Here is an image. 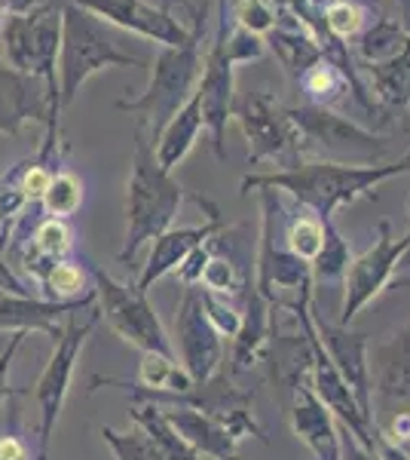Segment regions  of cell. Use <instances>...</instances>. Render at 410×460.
<instances>
[{
    "instance_id": "1",
    "label": "cell",
    "mask_w": 410,
    "mask_h": 460,
    "mask_svg": "<svg viewBox=\"0 0 410 460\" xmlns=\"http://www.w3.org/2000/svg\"><path fill=\"white\" fill-rule=\"evenodd\" d=\"M410 172V160L374 163V166H346L331 160H297L294 166L266 175H245L242 194L249 190H282L301 209L312 212L322 221H334V215L346 206L359 203L379 184Z\"/></svg>"
},
{
    "instance_id": "2",
    "label": "cell",
    "mask_w": 410,
    "mask_h": 460,
    "mask_svg": "<svg viewBox=\"0 0 410 460\" xmlns=\"http://www.w3.org/2000/svg\"><path fill=\"white\" fill-rule=\"evenodd\" d=\"M188 190L178 184V178L156 163L153 145L147 138L144 126H135V154H132V175L126 188V240L117 252V261L132 264L138 252L166 234L175 221Z\"/></svg>"
},
{
    "instance_id": "3",
    "label": "cell",
    "mask_w": 410,
    "mask_h": 460,
    "mask_svg": "<svg viewBox=\"0 0 410 460\" xmlns=\"http://www.w3.org/2000/svg\"><path fill=\"white\" fill-rule=\"evenodd\" d=\"M144 58L120 49L110 25L86 13L74 0L62 6V47H58V108H71L92 74L108 68H144Z\"/></svg>"
},
{
    "instance_id": "4",
    "label": "cell",
    "mask_w": 410,
    "mask_h": 460,
    "mask_svg": "<svg viewBox=\"0 0 410 460\" xmlns=\"http://www.w3.org/2000/svg\"><path fill=\"white\" fill-rule=\"evenodd\" d=\"M203 37V34H199ZM199 37L190 40L188 47H162L160 56L153 58L151 68V84L135 99H120L117 111L141 117L151 145L160 138L162 126H166L178 111L184 108V102L196 93L199 74H203V53H199Z\"/></svg>"
},
{
    "instance_id": "5",
    "label": "cell",
    "mask_w": 410,
    "mask_h": 460,
    "mask_svg": "<svg viewBox=\"0 0 410 460\" xmlns=\"http://www.w3.org/2000/svg\"><path fill=\"white\" fill-rule=\"evenodd\" d=\"M285 117L297 136V154H318L322 160L346 166H374L383 163L389 142L364 129L349 117L322 105L285 108Z\"/></svg>"
},
{
    "instance_id": "6",
    "label": "cell",
    "mask_w": 410,
    "mask_h": 460,
    "mask_svg": "<svg viewBox=\"0 0 410 460\" xmlns=\"http://www.w3.org/2000/svg\"><path fill=\"white\" fill-rule=\"evenodd\" d=\"M260 203H264V225H260V249L251 286L270 307L294 310V314L310 310L312 288H316L312 264L275 243V215L282 209L275 190H260Z\"/></svg>"
},
{
    "instance_id": "7",
    "label": "cell",
    "mask_w": 410,
    "mask_h": 460,
    "mask_svg": "<svg viewBox=\"0 0 410 460\" xmlns=\"http://www.w3.org/2000/svg\"><path fill=\"white\" fill-rule=\"evenodd\" d=\"M58 47H62V6L10 16L0 25V56L4 65L25 77L43 80L58 105ZM62 111V108H58Z\"/></svg>"
},
{
    "instance_id": "8",
    "label": "cell",
    "mask_w": 410,
    "mask_h": 460,
    "mask_svg": "<svg viewBox=\"0 0 410 460\" xmlns=\"http://www.w3.org/2000/svg\"><path fill=\"white\" fill-rule=\"evenodd\" d=\"M99 319H101L99 310H92V316H89L86 323H80L77 316H68L62 338L52 341V356H49L47 368H43L34 384V402H37V411H40V420H37V457L40 460H47L49 455V442H52V433H56L58 418H62V408H65V399H68L80 350H83L86 338L92 335V329L99 325Z\"/></svg>"
},
{
    "instance_id": "9",
    "label": "cell",
    "mask_w": 410,
    "mask_h": 460,
    "mask_svg": "<svg viewBox=\"0 0 410 460\" xmlns=\"http://www.w3.org/2000/svg\"><path fill=\"white\" fill-rule=\"evenodd\" d=\"M89 277L95 283V298L101 304L99 314L110 325V332H117L126 344L138 347L141 353L175 356V347H171L166 335V325L156 316L147 295H141L135 286H126L120 279H114L110 273L99 270V267H89Z\"/></svg>"
},
{
    "instance_id": "10",
    "label": "cell",
    "mask_w": 410,
    "mask_h": 460,
    "mask_svg": "<svg viewBox=\"0 0 410 460\" xmlns=\"http://www.w3.org/2000/svg\"><path fill=\"white\" fill-rule=\"evenodd\" d=\"M227 0H218V34L203 58V74H199L196 95L199 111H203V129L212 136L214 157L227 160V123L233 120L236 105V58L227 47Z\"/></svg>"
},
{
    "instance_id": "11",
    "label": "cell",
    "mask_w": 410,
    "mask_h": 460,
    "mask_svg": "<svg viewBox=\"0 0 410 460\" xmlns=\"http://www.w3.org/2000/svg\"><path fill=\"white\" fill-rule=\"evenodd\" d=\"M407 252H410V230L401 240H395L389 221H379L374 246L364 249L359 258H353L346 273H343L340 325H353V319L392 286L395 270L405 261Z\"/></svg>"
},
{
    "instance_id": "12",
    "label": "cell",
    "mask_w": 410,
    "mask_h": 460,
    "mask_svg": "<svg viewBox=\"0 0 410 460\" xmlns=\"http://www.w3.org/2000/svg\"><path fill=\"white\" fill-rule=\"evenodd\" d=\"M58 117H62V111L52 102L43 80L25 77V74L0 65V136L16 138L28 123H43L47 142H43L37 160L47 163L58 145Z\"/></svg>"
},
{
    "instance_id": "13",
    "label": "cell",
    "mask_w": 410,
    "mask_h": 460,
    "mask_svg": "<svg viewBox=\"0 0 410 460\" xmlns=\"http://www.w3.org/2000/svg\"><path fill=\"white\" fill-rule=\"evenodd\" d=\"M233 117L242 126L245 142H249V166L275 160L285 169L294 166L297 136L285 117V108L275 102L273 93H249L233 105Z\"/></svg>"
},
{
    "instance_id": "14",
    "label": "cell",
    "mask_w": 410,
    "mask_h": 460,
    "mask_svg": "<svg viewBox=\"0 0 410 460\" xmlns=\"http://www.w3.org/2000/svg\"><path fill=\"white\" fill-rule=\"evenodd\" d=\"M175 359L188 368L193 384H205L223 366V338L208 323L196 286H184L175 304Z\"/></svg>"
},
{
    "instance_id": "15",
    "label": "cell",
    "mask_w": 410,
    "mask_h": 460,
    "mask_svg": "<svg viewBox=\"0 0 410 460\" xmlns=\"http://www.w3.org/2000/svg\"><path fill=\"white\" fill-rule=\"evenodd\" d=\"M74 4L83 6L86 13H92L95 19H101L104 25L138 34L144 40H156L162 47H188L190 40H196L203 34V19H205L199 16L196 28L188 31L171 13L147 4V0H74Z\"/></svg>"
},
{
    "instance_id": "16",
    "label": "cell",
    "mask_w": 410,
    "mask_h": 460,
    "mask_svg": "<svg viewBox=\"0 0 410 460\" xmlns=\"http://www.w3.org/2000/svg\"><path fill=\"white\" fill-rule=\"evenodd\" d=\"M312 329H316V338H318V344H322V350L327 353V359L334 362V368H337L340 377L346 381V387L353 390L362 414L371 424H377L374 384H371V366H368L371 338L364 335V332H353L349 325L325 323V319L316 314V307H312Z\"/></svg>"
},
{
    "instance_id": "17",
    "label": "cell",
    "mask_w": 410,
    "mask_h": 460,
    "mask_svg": "<svg viewBox=\"0 0 410 460\" xmlns=\"http://www.w3.org/2000/svg\"><path fill=\"white\" fill-rule=\"evenodd\" d=\"M193 199H196L203 209H208V221L205 225H196V227H169L166 234L156 236L153 246H151V255H147L144 267H141V277L135 283V288L141 295L151 292L153 283H160L162 277L175 273L193 249L208 243L214 234H221V230H227V221L221 218L218 206H214L212 199H205L199 194H193Z\"/></svg>"
},
{
    "instance_id": "18",
    "label": "cell",
    "mask_w": 410,
    "mask_h": 460,
    "mask_svg": "<svg viewBox=\"0 0 410 460\" xmlns=\"http://www.w3.org/2000/svg\"><path fill=\"white\" fill-rule=\"evenodd\" d=\"M288 420L294 436L310 448L316 460H340V424L334 414L322 405V399L312 393L310 381H303L294 390V399L288 405Z\"/></svg>"
},
{
    "instance_id": "19",
    "label": "cell",
    "mask_w": 410,
    "mask_h": 460,
    "mask_svg": "<svg viewBox=\"0 0 410 460\" xmlns=\"http://www.w3.org/2000/svg\"><path fill=\"white\" fill-rule=\"evenodd\" d=\"M92 301H71L58 304L31 295H0V332H43L52 341L62 338L68 316L80 314V307H89Z\"/></svg>"
},
{
    "instance_id": "20",
    "label": "cell",
    "mask_w": 410,
    "mask_h": 460,
    "mask_svg": "<svg viewBox=\"0 0 410 460\" xmlns=\"http://www.w3.org/2000/svg\"><path fill=\"white\" fill-rule=\"evenodd\" d=\"M162 411V418L175 427V433L190 445L196 455L208 460H242L240 442L227 433V427L218 424L214 418H208L205 411L190 405H175V402H156Z\"/></svg>"
},
{
    "instance_id": "21",
    "label": "cell",
    "mask_w": 410,
    "mask_h": 460,
    "mask_svg": "<svg viewBox=\"0 0 410 460\" xmlns=\"http://www.w3.org/2000/svg\"><path fill=\"white\" fill-rule=\"evenodd\" d=\"M371 384L383 399L407 402L410 399V323L401 325L395 335L371 344L368 350Z\"/></svg>"
},
{
    "instance_id": "22",
    "label": "cell",
    "mask_w": 410,
    "mask_h": 460,
    "mask_svg": "<svg viewBox=\"0 0 410 460\" xmlns=\"http://www.w3.org/2000/svg\"><path fill=\"white\" fill-rule=\"evenodd\" d=\"M270 314L273 307L255 292V286L249 283L245 288V314L240 323V332L233 335V353H230V372L242 375L251 372L266 353V341H270Z\"/></svg>"
},
{
    "instance_id": "23",
    "label": "cell",
    "mask_w": 410,
    "mask_h": 460,
    "mask_svg": "<svg viewBox=\"0 0 410 460\" xmlns=\"http://www.w3.org/2000/svg\"><path fill=\"white\" fill-rule=\"evenodd\" d=\"M193 390V377L175 356L162 353H141V366L135 377V399L151 402H169Z\"/></svg>"
},
{
    "instance_id": "24",
    "label": "cell",
    "mask_w": 410,
    "mask_h": 460,
    "mask_svg": "<svg viewBox=\"0 0 410 460\" xmlns=\"http://www.w3.org/2000/svg\"><path fill=\"white\" fill-rule=\"evenodd\" d=\"M199 132H203V111H199V95L193 93L190 99L184 102V108L162 126L160 138L153 142L156 163H160L166 172H171V169H175L178 163H184V157L193 151Z\"/></svg>"
},
{
    "instance_id": "25",
    "label": "cell",
    "mask_w": 410,
    "mask_h": 460,
    "mask_svg": "<svg viewBox=\"0 0 410 460\" xmlns=\"http://www.w3.org/2000/svg\"><path fill=\"white\" fill-rule=\"evenodd\" d=\"M264 43L273 49L275 58L282 62V68H285L297 84H301V77L312 68V65H318L325 58L322 47L316 43V37H312L301 22L275 25L273 31L264 37Z\"/></svg>"
},
{
    "instance_id": "26",
    "label": "cell",
    "mask_w": 410,
    "mask_h": 460,
    "mask_svg": "<svg viewBox=\"0 0 410 460\" xmlns=\"http://www.w3.org/2000/svg\"><path fill=\"white\" fill-rule=\"evenodd\" d=\"M368 80L383 105H389L395 111L410 108V34H407L405 47H401L389 62L368 65Z\"/></svg>"
},
{
    "instance_id": "27",
    "label": "cell",
    "mask_w": 410,
    "mask_h": 460,
    "mask_svg": "<svg viewBox=\"0 0 410 460\" xmlns=\"http://www.w3.org/2000/svg\"><path fill=\"white\" fill-rule=\"evenodd\" d=\"M74 249V230L62 218H43L31 234V255L25 258V270L43 279L49 264L65 261Z\"/></svg>"
},
{
    "instance_id": "28",
    "label": "cell",
    "mask_w": 410,
    "mask_h": 460,
    "mask_svg": "<svg viewBox=\"0 0 410 460\" xmlns=\"http://www.w3.org/2000/svg\"><path fill=\"white\" fill-rule=\"evenodd\" d=\"M129 414H132V420H135V427H141L151 436V442L160 448L162 460H203V455H196V451L175 433V427L162 418L160 405L151 402V399H135Z\"/></svg>"
},
{
    "instance_id": "29",
    "label": "cell",
    "mask_w": 410,
    "mask_h": 460,
    "mask_svg": "<svg viewBox=\"0 0 410 460\" xmlns=\"http://www.w3.org/2000/svg\"><path fill=\"white\" fill-rule=\"evenodd\" d=\"M47 301L71 304V301H95V288H89V270L74 261H56L43 273Z\"/></svg>"
},
{
    "instance_id": "30",
    "label": "cell",
    "mask_w": 410,
    "mask_h": 460,
    "mask_svg": "<svg viewBox=\"0 0 410 460\" xmlns=\"http://www.w3.org/2000/svg\"><path fill=\"white\" fill-rule=\"evenodd\" d=\"M212 246H214V236H212ZM251 279L245 277V270L236 261H230V258H221L214 255L212 249V258H208V264L203 267V277H199V288L203 292H212L218 295V298H240L245 295V288H249Z\"/></svg>"
},
{
    "instance_id": "31",
    "label": "cell",
    "mask_w": 410,
    "mask_h": 460,
    "mask_svg": "<svg viewBox=\"0 0 410 460\" xmlns=\"http://www.w3.org/2000/svg\"><path fill=\"white\" fill-rule=\"evenodd\" d=\"M325 243V221L316 218L312 212L301 209L297 215L285 218V249L294 252L303 261H316V255L322 252Z\"/></svg>"
},
{
    "instance_id": "32",
    "label": "cell",
    "mask_w": 410,
    "mask_h": 460,
    "mask_svg": "<svg viewBox=\"0 0 410 460\" xmlns=\"http://www.w3.org/2000/svg\"><path fill=\"white\" fill-rule=\"evenodd\" d=\"M349 261H353L349 243L343 240V234L334 221H325V243H322V252L316 255V261H312V283H334V279H343Z\"/></svg>"
},
{
    "instance_id": "33",
    "label": "cell",
    "mask_w": 410,
    "mask_h": 460,
    "mask_svg": "<svg viewBox=\"0 0 410 460\" xmlns=\"http://www.w3.org/2000/svg\"><path fill=\"white\" fill-rule=\"evenodd\" d=\"M407 34L401 31L398 22H389V19H379L368 31L359 34V56L364 58L368 65H379V62H389V58L405 47Z\"/></svg>"
},
{
    "instance_id": "34",
    "label": "cell",
    "mask_w": 410,
    "mask_h": 460,
    "mask_svg": "<svg viewBox=\"0 0 410 460\" xmlns=\"http://www.w3.org/2000/svg\"><path fill=\"white\" fill-rule=\"evenodd\" d=\"M40 206L47 209L49 218L68 221L71 215H77L80 206H83V181H80L74 172H68V169H62V172L52 175Z\"/></svg>"
},
{
    "instance_id": "35",
    "label": "cell",
    "mask_w": 410,
    "mask_h": 460,
    "mask_svg": "<svg viewBox=\"0 0 410 460\" xmlns=\"http://www.w3.org/2000/svg\"><path fill=\"white\" fill-rule=\"evenodd\" d=\"M318 13H322L325 31L337 43L353 40L364 28V6L355 4V0H322Z\"/></svg>"
},
{
    "instance_id": "36",
    "label": "cell",
    "mask_w": 410,
    "mask_h": 460,
    "mask_svg": "<svg viewBox=\"0 0 410 460\" xmlns=\"http://www.w3.org/2000/svg\"><path fill=\"white\" fill-rule=\"evenodd\" d=\"M301 86H303V93L310 95V105L331 108L334 102H337V95L343 93V86H346V80H343V74L334 68L327 58H322V62L312 65V68L303 74Z\"/></svg>"
},
{
    "instance_id": "37",
    "label": "cell",
    "mask_w": 410,
    "mask_h": 460,
    "mask_svg": "<svg viewBox=\"0 0 410 460\" xmlns=\"http://www.w3.org/2000/svg\"><path fill=\"white\" fill-rule=\"evenodd\" d=\"M101 436L104 442L110 445L117 460H162L160 448L151 442V436L144 433L141 427H132V429H114V427H101Z\"/></svg>"
},
{
    "instance_id": "38",
    "label": "cell",
    "mask_w": 410,
    "mask_h": 460,
    "mask_svg": "<svg viewBox=\"0 0 410 460\" xmlns=\"http://www.w3.org/2000/svg\"><path fill=\"white\" fill-rule=\"evenodd\" d=\"M52 175H56V169H49V163L25 160V163H19V166L13 169L6 178H10L13 188L22 194V199L31 206V203H40V199H43V194H47V188L52 181Z\"/></svg>"
},
{
    "instance_id": "39",
    "label": "cell",
    "mask_w": 410,
    "mask_h": 460,
    "mask_svg": "<svg viewBox=\"0 0 410 460\" xmlns=\"http://www.w3.org/2000/svg\"><path fill=\"white\" fill-rule=\"evenodd\" d=\"M199 298H203V310H205L208 323L214 325V332H218L221 338H233L236 332H240L242 314L227 298H218V295L203 292V288H199Z\"/></svg>"
},
{
    "instance_id": "40",
    "label": "cell",
    "mask_w": 410,
    "mask_h": 460,
    "mask_svg": "<svg viewBox=\"0 0 410 460\" xmlns=\"http://www.w3.org/2000/svg\"><path fill=\"white\" fill-rule=\"evenodd\" d=\"M25 332H13L10 335V344L0 350V405L6 402V399H13V396H25V387H13L10 384V368H13V359H16V353H19V347L25 344Z\"/></svg>"
},
{
    "instance_id": "41",
    "label": "cell",
    "mask_w": 410,
    "mask_h": 460,
    "mask_svg": "<svg viewBox=\"0 0 410 460\" xmlns=\"http://www.w3.org/2000/svg\"><path fill=\"white\" fill-rule=\"evenodd\" d=\"M218 236V234H214ZM212 240L208 243H203V246H196L190 252L188 258L181 261V267L175 270V277L181 279V286H196L199 288V277H203V267L208 264V258H212Z\"/></svg>"
},
{
    "instance_id": "42",
    "label": "cell",
    "mask_w": 410,
    "mask_h": 460,
    "mask_svg": "<svg viewBox=\"0 0 410 460\" xmlns=\"http://www.w3.org/2000/svg\"><path fill=\"white\" fill-rule=\"evenodd\" d=\"M68 0H0V25L10 16H28V13L47 10V6H65Z\"/></svg>"
},
{
    "instance_id": "43",
    "label": "cell",
    "mask_w": 410,
    "mask_h": 460,
    "mask_svg": "<svg viewBox=\"0 0 410 460\" xmlns=\"http://www.w3.org/2000/svg\"><path fill=\"white\" fill-rule=\"evenodd\" d=\"M340 460H379L377 448H364L349 429L340 427Z\"/></svg>"
},
{
    "instance_id": "44",
    "label": "cell",
    "mask_w": 410,
    "mask_h": 460,
    "mask_svg": "<svg viewBox=\"0 0 410 460\" xmlns=\"http://www.w3.org/2000/svg\"><path fill=\"white\" fill-rule=\"evenodd\" d=\"M383 436L389 442H395L398 448H405L410 442V411H398L395 418L389 420V427L383 429Z\"/></svg>"
},
{
    "instance_id": "45",
    "label": "cell",
    "mask_w": 410,
    "mask_h": 460,
    "mask_svg": "<svg viewBox=\"0 0 410 460\" xmlns=\"http://www.w3.org/2000/svg\"><path fill=\"white\" fill-rule=\"evenodd\" d=\"M0 460H28V445L16 433L0 436Z\"/></svg>"
},
{
    "instance_id": "46",
    "label": "cell",
    "mask_w": 410,
    "mask_h": 460,
    "mask_svg": "<svg viewBox=\"0 0 410 460\" xmlns=\"http://www.w3.org/2000/svg\"><path fill=\"white\" fill-rule=\"evenodd\" d=\"M395 288H410V277H405V279H398V283H395Z\"/></svg>"
},
{
    "instance_id": "47",
    "label": "cell",
    "mask_w": 410,
    "mask_h": 460,
    "mask_svg": "<svg viewBox=\"0 0 410 460\" xmlns=\"http://www.w3.org/2000/svg\"><path fill=\"white\" fill-rule=\"evenodd\" d=\"M401 160H410V151H407V154H405V157H401Z\"/></svg>"
},
{
    "instance_id": "48",
    "label": "cell",
    "mask_w": 410,
    "mask_h": 460,
    "mask_svg": "<svg viewBox=\"0 0 410 460\" xmlns=\"http://www.w3.org/2000/svg\"><path fill=\"white\" fill-rule=\"evenodd\" d=\"M0 295H10V292H4V288H0Z\"/></svg>"
},
{
    "instance_id": "49",
    "label": "cell",
    "mask_w": 410,
    "mask_h": 460,
    "mask_svg": "<svg viewBox=\"0 0 410 460\" xmlns=\"http://www.w3.org/2000/svg\"><path fill=\"white\" fill-rule=\"evenodd\" d=\"M0 65H4V56H0Z\"/></svg>"
}]
</instances>
